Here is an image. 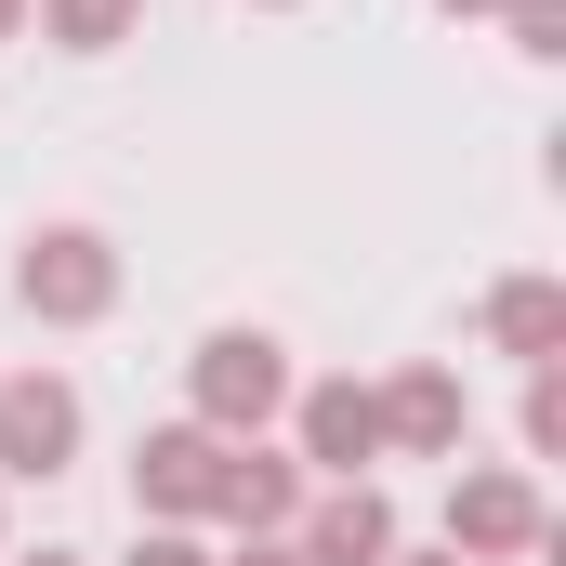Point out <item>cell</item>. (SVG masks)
Here are the masks:
<instances>
[{"label":"cell","instance_id":"1","mask_svg":"<svg viewBox=\"0 0 566 566\" xmlns=\"http://www.w3.org/2000/svg\"><path fill=\"white\" fill-rule=\"evenodd\" d=\"M13 303H27L40 329H93V316L119 303V251H106L93 224H40V238L13 251Z\"/></svg>","mask_w":566,"mask_h":566},{"label":"cell","instance_id":"2","mask_svg":"<svg viewBox=\"0 0 566 566\" xmlns=\"http://www.w3.org/2000/svg\"><path fill=\"white\" fill-rule=\"evenodd\" d=\"M277 409H290V356L264 329H211L198 343V422L211 434H264Z\"/></svg>","mask_w":566,"mask_h":566},{"label":"cell","instance_id":"3","mask_svg":"<svg viewBox=\"0 0 566 566\" xmlns=\"http://www.w3.org/2000/svg\"><path fill=\"white\" fill-rule=\"evenodd\" d=\"M80 461V382L66 369H13L0 382V474H66Z\"/></svg>","mask_w":566,"mask_h":566},{"label":"cell","instance_id":"4","mask_svg":"<svg viewBox=\"0 0 566 566\" xmlns=\"http://www.w3.org/2000/svg\"><path fill=\"white\" fill-rule=\"evenodd\" d=\"M448 554L461 566L541 554V488H527V474H461V488H448Z\"/></svg>","mask_w":566,"mask_h":566},{"label":"cell","instance_id":"5","mask_svg":"<svg viewBox=\"0 0 566 566\" xmlns=\"http://www.w3.org/2000/svg\"><path fill=\"white\" fill-rule=\"evenodd\" d=\"M211 461H224V434H211V422H158V434L133 448V514H145V527L211 514Z\"/></svg>","mask_w":566,"mask_h":566},{"label":"cell","instance_id":"6","mask_svg":"<svg viewBox=\"0 0 566 566\" xmlns=\"http://www.w3.org/2000/svg\"><path fill=\"white\" fill-rule=\"evenodd\" d=\"M211 514H224L238 541H277L290 514H303V461H277L264 434H224V461H211Z\"/></svg>","mask_w":566,"mask_h":566},{"label":"cell","instance_id":"7","mask_svg":"<svg viewBox=\"0 0 566 566\" xmlns=\"http://www.w3.org/2000/svg\"><path fill=\"white\" fill-rule=\"evenodd\" d=\"M461 422H474V396H461L448 356H422V369L382 382V448H409V461H461Z\"/></svg>","mask_w":566,"mask_h":566},{"label":"cell","instance_id":"8","mask_svg":"<svg viewBox=\"0 0 566 566\" xmlns=\"http://www.w3.org/2000/svg\"><path fill=\"white\" fill-rule=\"evenodd\" d=\"M290 422H303V461H329V474L382 461V396L369 382H316V396H290Z\"/></svg>","mask_w":566,"mask_h":566},{"label":"cell","instance_id":"9","mask_svg":"<svg viewBox=\"0 0 566 566\" xmlns=\"http://www.w3.org/2000/svg\"><path fill=\"white\" fill-rule=\"evenodd\" d=\"M396 554V501L369 488V474H343L316 514H303V566H382Z\"/></svg>","mask_w":566,"mask_h":566},{"label":"cell","instance_id":"10","mask_svg":"<svg viewBox=\"0 0 566 566\" xmlns=\"http://www.w3.org/2000/svg\"><path fill=\"white\" fill-rule=\"evenodd\" d=\"M488 329H501V356L554 369V356H566V290L554 277H501V290H488Z\"/></svg>","mask_w":566,"mask_h":566},{"label":"cell","instance_id":"11","mask_svg":"<svg viewBox=\"0 0 566 566\" xmlns=\"http://www.w3.org/2000/svg\"><path fill=\"white\" fill-rule=\"evenodd\" d=\"M40 13V40H66V53H119L145 27V0H27Z\"/></svg>","mask_w":566,"mask_h":566},{"label":"cell","instance_id":"12","mask_svg":"<svg viewBox=\"0 0 566 566\" xmlns=\"http://www.w3.org/2000/svg\"><path fill=\"white\" fill-rule=\"evenodd\" d=\"M501 27H514L527 66H554V53H566V0H501Z\"/></svg>","mask_w":566,"mask_h":566},{"label":"cell","instance_id":"13","mask_svg":"<svg viewBox=\"0 0 566 566\" xmlns=\"http://www.w3.org/2000/svg\"><path fill=\"white\" fill-rule=\"evenodd\" d=\"M554 448H566V382L527 369V461H554Z\"/></svg>","mask_w":566,"mask_h":566},{"label":"cell","instance_id":"14","mask_svg":"<svg viewBox=\"0 0 566 566\" xmlns=\"http://www.w3.org/2000/svg\"><path fill=\"white\" fill-rule=\"evenodd\" d=\"M119 566H224V554H198L185 527H145V541H133V554H119Z\"/></svg>","mask_w":566,"mask_h":566},{"label":"cell","instance_id":"15","mask_svg":"<svg viewBox=\"0 0 566 566\" xmlns=\"http://www.w3.org/2000/svg\"><path fill=\"white\" fill-rule=\"evenodd\" d=\"M224 566H303V541H290V527H277V541H238V554H224Z\"/></svg>","mask_w":566,"mask_h":566},{"label":"cell","instance_id":"16","mask_svg":"<svg viewBox=\"0 0 566 566\" xmlns=\"http://www.w3.org/2000/svg\"><path fill=\"white\" fill-rule=\"evenodd\" d=\"M382 566H461V554H448V541H434V554H382Z\"/></svg>","mask_w":566,"mask_h":566},{"label":"cell","instance_id":"17","mask_svg":"<svg viewBox=\"0 0 566 566\" xmlns=\"http://www.w3.org/2000/svg\"><path fill=\"white\" fill-rule=\"evenodd\" d=\"M13 27H27V0H0V40H13Z\"/></svg>","mask_w":566,"mask_h":566},{"label":"cell","instance_id":"18","mask_svg":"<svg viewBox=\"0 0 566 566\" xmlns=\"http://www.w3.org/2000/svg\"><path fill=\"white\" fill-rule=\"evenodd\" d=\"M13 566H80V554H13Z\"/></svg>","mask_w":566,"mask_h":566},{"label":"cell","instance_id":"19","mask_svg":"<svg viewBox=\"0 0 566 566\" xmlns=\"http://www.w3.org/2000/svg\"><path fill=\"white\" fill-rule=\"evenodd\" d=\"M448 13H501V0H448Z\"/></svg>","mask_w":566,"mask_h":566}]
</instances>
